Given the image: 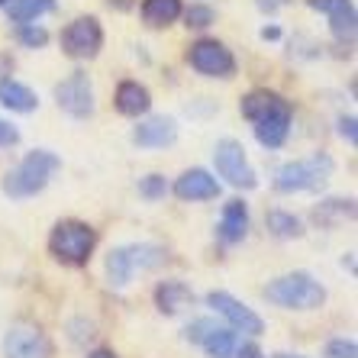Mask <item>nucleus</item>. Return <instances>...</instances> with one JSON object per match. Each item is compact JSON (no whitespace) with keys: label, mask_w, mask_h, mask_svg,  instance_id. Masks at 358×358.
Here are the masks:
<instances>
[{"label":"nucleus","mask_w":358,"mask_h":358,"mask_svg":"<svg viewBox=\"0 0 358 358\" xmlns=\"http://www.w3.org/2000/svg\"><path fill=\"white\" fill-rule=\"evenodd\" d=\"M236 358H265V352H262L255 342H239V349H236Z\"/></svg>","instance_id":"obj_33"},{"label":"nucleus","mask_w":358,"mask_h":358,"mask_svg":"<svg viewBox=\"0 0 358 358\" xmlns=\"http://www.w3.org/2000/svg\"><path fill=\"white\" fill-rule=\"evenodd\" d=\"M278 36H281L278 26H265V29H262V39H278Z\"/></svg>","instance_id":"obj_37"},{"label":"nucleus","mask_w":358,"mask_h":358,"mask_svg":"<svg viewBox=\"0 0 358 358\" xmlns=\"http://www.w3.org/2000/svg\"><path fill=\"white\" fill-rule=\"evenodd\" d=\"M265 300L284 310H320L326 303V287L307 271H291L268 284Z\"/></svg>","instance_id":"obj_3"},{"label":"nucleus","mask_w":358,"mask_h":358,"mask_svg":"<svg viewBox=\"0 0 358 358\" xmlns=\"http://www.w3.org/2000/svg\"><path fill=\"white\" fill-rule=\"evenodd\" d=\"M284 107H291V103H287L281 94L268 91V87H255V91H249L239 103L242 117L249 120V123H259V120L271 117V113H278V110H284Z\"/></svg>","instance_id":"obj_15"},{"label":"nucleus","mask_w":358,"mask_h":358,"mask_svg":"<svg viewBox=\"0 0 358 358\" xmlns=\"http://www.w3.org/2000/svg\"><path fill=\"white\" fill-rule=\"evenodd\" d=\"M3 355L7 358H52V339L36 323H13L3 336Z\"/></svg>","instance_id":"obj_10"},{"label":"nucleus","mask_w":358,"mask_h":358,"mask_svg":"<svg viewBox=\"0 0 358 358\" xmlns=\"http://www.w3.org/2000/svg\"><path fill=\"white\" fill-rule=\"evenodd\" d=\"M275 358H303V355H287V352H278Z\"/></svg>","instance_id":"obj_39"},{"label":"nucleus","mask_w":358,"mask_h":358,"mask_svg":"<svg viewBox=\"0 0 358 358\" xmlns=\"http://www.w3.org/2000/svg\"><path fill=\"white\" fill-rule=\"evenodd\" d=\"M103 49V26L97 17H78L62 29V52L75 62H91Z\"/></svg>","instance_id":"obj_7"},{"label":"nucleus","mask_w":358,"mask_h":358,"mask_svg":"<svg viewBox=\"0 0 358 358\" xmlns=\"http://www.w3.org/2000/svg\"><path fill=\"white\" fill-rule=\"evenodd\" d=\"M187 65L203 78H233L236 55L220 39H197L187 49Z\"/></svg>","instance_id":"obj_8"},{"label":"nucleus","mask_w":358,"mask_h":358,"mask_svg":"<svg viewBox=\"0 0 358 358\" xmlns=\"http://www.w3.org/2000/svg\"><path fill=\"white\" fill-rule=\"evenodd\" d=\"M339 136L349 145H355L358 142V129H355V117H339Z\"/></svg>","instance_id":"obj_32"},{"label":"nucleus","mask_w":358,"mask_h":358,"mask_svg":"<svg viewBox=\"0 0 358 358\" xmlns=\"http://www.w3.org/2000/svg\"><path fill=\"white\" fill-rule=\"evenodd\" d=\"M307 3H310L313 10H320V13H329V10H333L339 0H307Z\"/></svg>","instance_id":"obj_35"},{"label":"nucleus","mask_w":358,"mask_h":358,"mask_svg":"<svg viewBox=\"0 0 358 358\" xmlns=\"http://www.w3.org/2000/svg\"><path fill=\"white\" fill-rule=\"evenodd\" d=\"M203 345V352H207V358H236V349H239V336L233 333V329H213V333H207V339L200 342Z\"/></svg>","instance_id":"obj_25"},{"label":"nucleus","mask_w":358,"mask_h":358,"mask_svg":"<svg viewBox=\"0 0 358 358\" xmlns=\"http://www.w3.org/2000/svg\"><path fill=\"white\" fill-rule=\"evenodd\" d=\"M291 0H255V7L262 10V13H278L281 7H287Z\"/></svg>","instance_id":"obj_34"},{"label":"nucleus","mask_w":358,"mask_h":358,"mask_svg":"<svg viewBox=\"0 0 358 358\" xmlns=\"http://www.w3.org/2000/svg\"><path fill=\"white\" fill-rule=\"evenodd\" d=\"M333 178V159L326 152H317L310 159H297L278 168L275 191L281 194H300V191H320Z\"/></svg>","instance_id":"obj_5"},{"label":"nucleus","mask_w":358,"mask_h":358,"mask_svg":"<svg viewBox=\"0 0 358 358\" xmlns=\"http://www.w3.org/2000/svg\"><path fill=\"white\" fill-rule=\"evenodd\" d=\"M87 358H120V355H117V352H113V349H94Z\"/></svg>","instance_id":"obj_36"},{"label":"nucleus","mask_w":358,"mask_h":358,"mask_svg":"<svg viewBox=\"0 0 358 358\" xmlns=\"http://www.w3.org/2000/svg\"><path fill=\"white\" fill-rule=\"evenodd\" d=\"M0 107L13 110V113H33L39 110V97L33 87H26L13 78H0Z\"/></svg>","instance_id":"obj_18"},{"label":"nucleus","mask_w":358,"mask_h":358,"mask_svg":"<svg viewBox=\"0 0 358 358\" xmlns=\"http://www.w3.org/2000/svg\"><path fill=\"white\" fill-rule=\"evenodd\" d=\"M181 17H184L187 29H207V26L217 23V13H213V7H207V3H191L187 10H181Z\"/></svg>","instance_id":"obj_26"},{"label":"nucleus","mask_w":358,"mask_h":358,"mask_svg":"<svg viewBox=\"0 0 358 358\" xmlns=\"http://www.w3.org/2000/svg\"><path fill=\"white\" fill-rule=\"evenodd\" d=\"M113 107H117V113H123V117L139 120L152 110V94L145 84L129 78V81H120L117 94H113Z\"/></svg>","instance_id":"obj_14"},{"label":"nucleus","mask_w":358,"mask_h":358,"mask_svg":"<svg viewBox=\"0 0 358 358\" xmlns=\"http://www.w3.org/2000/svg\"><path fill=\"white\" fill-rule=\"evenodd\" d=\"M168 191L171 187H168L165 175H145L139 181V197H145V200H165Z\"/></svg>","instance_id":"obj_28"},{"label":"nucleus","mask_w":358,"mask_h":358,"mask_svg":"<svg viewBox=\"0 0 358 358\" xmlns=\"http://www.w3.org/2000/svg\"><path fill=\"white\" fill-rule=\"evenodd\" d=\"M7 3H10V0H0V7H7Z\"/></svg>","instance_id":"obj_40"},{"label":"nucleus","mask_w":358,"mask_h":358,"mask_svg":"<svg viewBox=\"0 0 358 358\" xmlns=\"http://www.w3.org/2000/svg\"><path fill=\"white\" fill-rule=\"evenodd\" d=\"M178 139V126L171 117H149L133 129V142L139 149H165Z\"/></svg>","instance_id":"obj_13"},{"label":"nucleus","mask_w":358,"mask_h":358,"mask_svg":"<svg viewBox=\"0 0 358 358\" xmlns=\"http://www.w3.org/2000/svg\"><path fill=\"white\" fill-rule=\"evenodd\" d=\"M249 233V207H245V200L233 197L223 203V217H220V239L226 245H236V242L245 239Z\"/></svg>","instance_id":"obj_16"},{"label":"nucleus","mask_w":358,"mask_h":358,"mask_svg":"<svg viewBox=\"0 0 358 358\" xmlns=\"http://www.w3.org/2000/svg\"><path fill=\"white\" fill-rule=\"evenodd\" d=\"M62 168V159L55 152L49 149H33L20 162L17 168H10L7 178H3V194L13 200H26V197H36L39 191H45L52 181V175Z\"/></svg>","instance_id":"obj_1"},{"label":"nucleus","mask_w":358,"mask_h":358,"mask_svg":"<svg viewBox=\"0 0 358 358\" xmlns=\"http://www.w3.org/2000/svg\"><path fill=\"white\" fill-rule=\"evenodd\" d=\"M175 197L184 203H197V200H217L220 197V181L210 175L207 168H187L175 181Z\"/></svg>","instance_id":"obj_12"},{"label":"nucleus","mask_w":358,"mask_h":358,"mask_svg":"<svg viewBox=\"0 0 358 358\" xmlns=\"http://www.w3.org/2000/svg\"><path fill=\"white\" fill-rule=\"evenodd\" d=\"M184 3L181 0H142V23L152 26V29H165L175 20H181Z\"/></svg>","instance_id":"obj_20"},{"label":"nucleus","mask_w":358,"mask_h":358,"mask_svg":"<svg viewBox=\"0 0 358 358\" xmlns=\"http://www.w3.org/2000/svg\"><path fill=\"white\" fill-rule=\"evenodd\" d=\"M194 303V291L184 281H162L155 287V307L165 313V317H175L184 307Z\"/></svg>","instance_id":"obj_19"},{"label":"nucleus","mask_w":358,"mask_h":358,"mask_svg":"<svg viewBox=\"0 0 358 358\" xmlns=\"http://www.w3.org/2000/svg\"><path fill=\"white\" fill-rule=\"evenodd\" d=\"M213 329H217V323H213V320H194L191 326H187V339L191 342H203L207 339V333H213Z\"/></svg>","instance_id":"obj_30"},{"label":"nucleus","mask_w":358,"mask_h":358,"mask_svg":"<svg viewBox=\"0 0 358 358\" xmlns=\"http://www.w3.org/2000/svg\"><path fill=\"white\" fill-rule=\"evenodd\" d=\"M165 262V249L155 242H129L117 245L107 255V278L113 287H126L136 278V271H149Z\"/></svg>","instance_id":"obj_4"},{"label":"nucleus","mask_w":358,"mask_h":358,"mask_svg":"<svg viewBox=\"0 0 358 358\" xmlns=\"http://www.w3.org/2000/svg\"><path fill=\"white\" fill-rule=\"evenodd\" d=\"M55 103L65 110L68 117L87 120L94 113V84H91V78L84 75L81 68L71 71L62 84H55Z\"/></svg>","instance_id":"obj_11"},{"label":"nucleus","mask_w":358,"mask_h":358,"mask_svg":"<svg viewBox=\"0 0 358 358\" xmlns=\"http://www.w3.org/2000/svg\"><path fill=\"white\" fill-rule=\"evenodd\" d=\"M97 249V229L84 220H59L49 233V255L68 268H81L91 262Z\"/></svg>","instance_id":"obj_2"},{"label":"nucleus","mask_w":358,"mask_h":358,"mask_svg":"<svg viewBox=\"0 0 358 358\" xmlns=\"http://www.w3.org/2000/svg\"><path fill=\"white\" fill-rule=\"evenodd\" d=\"M110 7H117V10H129L133 7V0H107Z\"/></svg>","instance_id":"obj_38"},{"label":"nucleus","mask_w":358,"mask_h":358,"mask_svg":"<svg viewBox=\"0 0 358 358\" xmlns=\"http://www.w3.org/2000/svg\"><path fill=\"white\" fill-rule=\"evenodd\" d=\"M207 307L213 310V313H220V317L229 323L233 333H245V336H262L265 333V320H262L252 307H245L242 300H236L233 294L210 291L207 294Z\"/></svg>","instance_id":"obj_9"},{"label":"nucleus","mask_w":358,"mask_h":358,"mask_svg":"<svg viewBox=\"0 0 358 358\" xmlns=\"http://www.w3.org/2000/svg\"><path fill=\"white\" fill-rule=\"evenodd\" d=\"M326 358H358L355 339H345V336L329 339V342H326Z\"/></svg>","instance_id":"obj_29"},{"label":"nucleus","mask_w":358,"mask_h":358,"mask_svg":"<svg viewBox=\"0 0 358 358\" xmlns=\"http://www.w3.org/2000/svg\"><path fill=\"white\" fill-rule=\"evenodd\" d=\"M213 165H217V175L223 178L226 184L239 187V191H255V187H259V175H255L249 155L242 149V142L220 139L217 149H213Z\"/></svg>","instance_id":"obj_6"},{"label":"nucleus","mask_w":358,"mask_h":358,"mask_svg":"<svg viewBox=\"0 0 358 358\" xmlns=\"http://www.w3.org/2000/svg\"><path fill=\"white\" fill-rule=\"evenodd\" d=\"M355 217V200H323L317 210H313V220H317V226H323V229H333V226H339L342 220H352Z\"/></svg>","instance_id":"obj_22"},{"label":"nucleus","mask_w":358,"mask_h":358,"mask_svg":"<svg viewBox=\"0 0 358 358\" xmlns=\"http://www.w3.org/2000/svg\"><path fill=\"white\" fill-rule=\"evenodd\" d=\"M329 29H333V36L339 42H355V33H358V13H355V3L352 0H339L329 13Z\"/></svg>","instance_id":"obj_21"},{"label":"nucleus","mask_w":358,"mask_h":358,"mask_svg":"<svg viewBox=\"0 0 358 358\" xmlns=\"http://www.w3.org/2000/svg\"><path fill=\"white\" fill-rule=\"evenodd\" d=\"M20 142V129L7 120H0V149H10V145H17Z\"/></svg>","instance_id":"obj_31"},{"label":"nucleus","mask_w":358,"mask_h":358,"mask_svg":"<svg viewBox=\"0 0 358 358\" xmlns=\"http://www.w3.org/2000/svg\"><path fill=\"white\" fill-rule=\"evenodd\" d=\"M17 39H20V45H26V49H45V45H49V29L39 23H20Z\"/></svg>","instance_id":"obj_27"},{"label":"nucleus","mask_w":358,"mask_h":358,"mask_svg":"<svg viewBox=\"0 0 358 358\" xmlns=\"http://www.w3.org/2000/svg\"><path fill=\"white\" fill-rule=\"evenodd\" d=\"M291 107L278 110V113H271V117L259 120V123H252V133H255V139L265 145V149H281L284 142H287V136H291Z\"/></svg>","instance_id":"obj_17"},{"label":"nucleus","mask_w":358,"mask_h":358,"mask_svg":"<svg viewBox=\"0 0 358 358\" xmlns=\"http://www.w3.org/2000/svg\"><path fill=\"white\" fill-rule=\"evenodd\" d=\"M265 226L275 239H300V236H303V223H300V217H294V213H287V210H268Z\"/></svg>","instance_id":"obj_23"},{"label":"nucleus","mask_w":358,"mask_h":358,"mask_svg":"<svg viewBox=\"0 0 358 358\" xmlns=\"http://www.w3.org/2000/svg\"><path fill=\"white\" fill-rule=\"evenodd\" d=\"M55 10V0H10L7 3V17L13 23H36L39 17Z\"/></svg>","instance_id":"obj_24"}]
</instances>
